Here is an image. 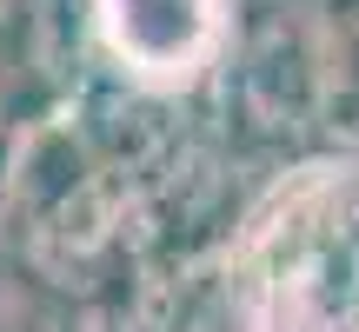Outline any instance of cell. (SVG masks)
Instances as JSON below:
<instances>
[{
	"instance_id": "obj_1",
	"label": "cell",
	"mask_w": 359,
	"mask_h": 332,
	"mask_svg": "<svg viewBox=\"0 0 359 332\" xmlns=\"http://www.w3.org/2000/svg\"><path fill=\"white\" fill-rule=\"evenodd\" d=\"M173 7L180 13H206V0H107L114 40L133 53V60H147V47H154V67L187 60L193 40H200L206 27H193V34H187V20H173Z\"/></svg>"
}]
</instances>
